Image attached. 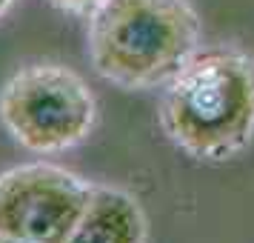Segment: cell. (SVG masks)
<instances>
[{"mask_svg": "<svg viewBox=\"0 0 254 243\" xmlns=\"http://www.w3.org/2000/svg\"><path fill=\"white\" fill-rule=\"evenodd\" d=\"M163 135L186 155L223 163L254 138V58L234 49L197 52L166 83Z\"/></svg>", "mask_w": 254, "mask_h": 243, "instance_id": "cell-1", "label": "cell"}, {"mask_svg": "<svg viewBox=\"0 0 254 243\" xmlns=\"http://www.w3.org/2000/svg\"><path fill=\"white\" fill-rule=\"evenodd\" d=\"M203 26L189 0H106L89 17V58L120 89L166 86L200 52Z\"/></svg>", "mask_w": 254, "mask_h": 243, "instance_id": "cell-2", "label": "cell"}, {"mask_svg": "<svg viewBox=\"0 0 254 243\" xmlns=\"http://www.w3.org/2000/svg\"><path fill=\"white\" fill-rule=\"evenodd\" d=\"M97 117L92 89L60 63H32L0 92V120L23 149L55 155L89 138Z\"/></svg>", "mask_w": 254, "mask_h": 243, "instance_id": "cell-3", "label": "cell"}, {"mask_svg": "<svg viewBox=\"0 0 254 243\" xmlns=\"http://www.w3.org/2000/svg\"><path fill=\"white\" fill-rule=\"evenodd\" d=\"M77 174L52 163H23L0 174V235L66 243L92 200Z\"/></svg>", "mask_w": 254, "mask_h": 243, "instance_id": "cell-4", "label": "cell"}, {"mask_svg": "<svg viewBox=\"0 0 254 243\" xmlns=\"http://www.w3.org/2000/svg\"><path fill=\"white\" fill-rule=\"evenodd\" d=\"M66 243H146V215L123 189L94 186L92 200Z\"/></svg>", "mask_w": 254, "mask_h": 243, "instance_id": "cell-5", "label": "cell"}, {"mask_svg": "<svg viewBox=\"0 0 254 243\" xmlns=\"http://www.w3.org/2000/svg\"><path fill=\"white\" fill-rule=\"evenodd\" d=\"M58 12L63 14H74V17H92L106 0H49Z\"/></svg>", "mask_w": 254, "mask_h": 243, "instance_id": "cell-6", "label": "cell"}, {"mask_svg": "<svg viewBox=\"0 0 254 243\" xmlns=\"http://www.w3.org/2000/svg\"><path fill=\"white\" fill-rule=\"evenodd\" d=\"M0 243H32V241H23V238H12V235H0Z\"/></svg>", "mask_w": 254, "mask_h": 243, "instance_id": "cell-7", "label": "cell"}]
</instances>
